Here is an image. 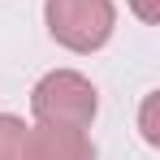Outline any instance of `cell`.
I'll use <instances>...</instances> for the list:
<instances>
[{"label":"cell","instance_id":"8992f818","mask_svg":"<svg viewBox=\"0 0 160 160\" xmlns=\"http://www.w3.org/2000/svg\"><path fill=\"white\" fill-rule=\"evenodd\" d=\"M130 13L138 18V22L156 26V22H160V0H130Z\"/></svg>","mask_w":160,"mask_h":160},{"label":"cell","instance_id":"5b68a950","mask_svg":"<svg viewBox=\"0 0 160 160\" xmlns=\"http://www.w3.org/2000/svg\"><path fill=\"white\" fill-rule=\"evenodd\" d=\"M138 134L147 147H160V91H147L143 95V108H138Z\"/></svg>","mask_w":160,"mask_h":160},{"label":"cell","instance_id":"277c9868","mask_svg":"<svg viewBox=\"0 0 160 160\" xmlns=\"http://www.w3.org/2000/svg\"><path fill=\"white\" fill-rule=\"evenodd\" d=\"M26 121L13 112H0V160H26Z\"/></svg>","mask_w":160,"mask_h":160},{"label":"cell","instance_id":"3957f363","mask_svg":"<svg viewBox=\"0 0 160 160\" xmlns=\"http://www.w3.org/2000/svg\"><path fill=\"white\" fill-rule=\"evenodd\" d=\"M26 160H95V143L87 130L35 121L26 130Z\"/></svg>","mask_w":160,"mask_h":160},{"label":"cell","instance_id":"7a4b0ae2","mask_svg":"<svg viewBox=\"0 0 160 160\" xmlns=\"http://www.w3.org/2000/svg\"><path fill=\"white\" fill-rule=\"evenodd\" d=\"M43 26L69 52H100L117 30L112 0H43Z\"/></svg>","mask_w":160,"mask_h":160},{"label":"cell","instance_id":"6da1fadb","mask_svg":"<svg viewBox=\"0 0 160 160\" xmlns=\"http://www.w3.org/2000/svg\"><path fill=\"white\" fill-rule=\"evenodd\" d=\"M30 112L43 126H74L87 130L100 112V91L95 82L78 69H52L30 87Z\"/></svg>","mask_w":160,"mask_h":160}]
</instances>
